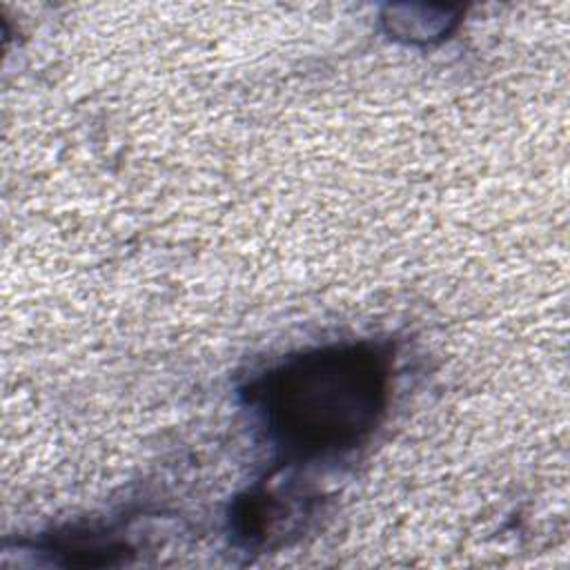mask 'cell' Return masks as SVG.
<instances>
[{
    "label": "cell",
    "instance_id": "obj_1",
    "mask_svg": "<svg viewBox=\"0 0 570 570\" xmlns=\"http://www.w3.org/2000/svg\"><path fill=\"white\" fill-rule=\"evenodd\" d=\"M390 363L379 343L316 347L252 379L247 405L283 459L341 456L376 428L387 403Z\"/></svg>",
    "mask_w": 570,
    "mask_h": 570
}]
</instances>
